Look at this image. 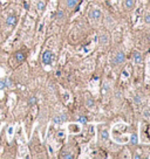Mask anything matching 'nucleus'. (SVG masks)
Instances as JSON below:
<instances>
[{"instance_id":"f257e3e1","label":"nucleus","mask_w":150,"mask_h":159,"mask_svg":"<svg viewBox=\"0 0 150 159\" xmlns=\"http://www.w3.org/2000/svg\"><path fill=\"white\" fill-rule=\"evenodd\" d=\"M27 59V52L25 48H20V49L15 51L11 56V65L12 67H19L20 65H22Z\"/></svg>"},{"instance_id":"f03ea898","label":"nucleus","mask_w":150,"mask_h":159,"mask_svg":"<svg viewBox=\"0 0 150 159\" xmlns=\"http://www.w3.org/2000/svg\"><path fill=\"white\" fill-rule=\"evenodd\" d=\"M124 61H126V54L123 51H117L114 56H111V65L112 66H119L122 65Z\"/></svg>"},{"instance_id":"7ed1b4c3","label":"nucleus","mask_w":150,"mask_h":159,"mask_svg":"<svg viewBox=\"0 0 150 159\" xmlns=\"http://www.w3.org/2000/svg\"><path fill=\"white\" fill-rule=\"evenodd\" d=\"M53 60H54V54L52 51H45L41 55V61H42V63L45 66H49V65H52L53 63Z\"/></svg>"},{"instance_id":"20e7f679","label":"nucleus","mask_w":150,"mask_h":159,"mask_svg":"<svg viewBox=\"0 0 150 159\" xmlns=\"http://www.w3.org/2000/svg\"><path fill=\"white\" fill-rule=\"evenodd\" d=\"M101 17H102V12H101V9L100 8H92L90 11H89V18L92 19V20H100L101 19Z\"/></svg>"},{"instance_id":"39448f33","label":"nucleus","mask_w":150,"mask_h":159,"mask_svg":"<svg viewBox=\"0 0 150 159\" xmlns=\"http://www.w3.org/2000/svg\"><path fill=\"white\" fill-rule=\"evenodd\" d=\"M65 122H67V115H65V114L55 115L53 117V123L55 125H61L62 123H65Z\"/></svg>"},{"instance_id":"423d86ee","label":"nucleus","mask_w":150,"mask_h":159,"mask_svg":"<svg viewBox=\"0 0 150 159\" xmlns=\"http://www.w3.org/2000/svg\"><path fill=\"white\" fill-rule=\"evenodd\" d=\"M109 137H110V132H109V130L108 129H101L100 130V132H98V139H100V142H107L108 139H109Z\"/></svg>"},{"instance_id":"0eeeda50","label":"nucleus","mask_w":150,"mask_h":159,"mask_svg":"<svg viewBox=\"0 0 150 159\" xmlns=\"http://www.w3.org/2000/svg\"><path fill=\"white\" fill-rule=\"evenodd\" d=\"M6 25L8 27H14L17 25V22H18V17L15 14H9L7 18H6Z\"/></svg>"},{"instance_id":"6e6552de","label":"nucleus","mask_w":150,"mask_h":159,"mask_svg":"<svg viewBox=\"0 0 150 159\" xmlns=\"http://www.w3.org/2000/svg\"><path fill=\"white\" fill-rule=\"evenodd\" d=\"M97 41H98V43L101 46H106L108 43V41H109V35L106 32L100 33L98 36H97Z\"/></svg>"},{"instance_id":"1a4fd4ad","label":"nucleus","mask_w":150,"mask_h":159,"mask_svg":"<svg viewBox=\"0 0 150 159\" xmlns=\"http://www.w3.org/2000/svg\"><path fill=\"white\" fill-rule=\"evenodd\" d=\"M123 6L127 11H134L136 7V0H123Z\"/></svg>"},{"instance_id":"9d476101","label":"nucleus","mask_w":150,"mask_h":159,"mask_svg":"<svg viewBox=\"0 0 150 159\" xmlns=\"http://www.w3.org/2000/svg\"><path fill=\"white\" fill-rule=\"evenodd\" d=\"M84 103H86V106L88 109H94L95 108V101L92 96L89 95H86V98H84Z\"/></svg>"},{"instance_id":"9b49d317","label":"nucleus","mask_w":150,"mask_h":159,"mask_svg":"<svg viewBox=\"0 0 150 159\" xmlns=\"http://www.w3.org/2000/svg\"><path fill=\"white\" fill-rule=\"evenodd\" d=\"M68 130H69L70 133L76 134V133H79V132L81 131V126L78 125V124H69V125H68Z\"/></svg>"},{"instance_id":"f8f14e48","label":"nucleus","mask_w":150,"mask_h":159,"mask_svg":"<svg viewBox=\"0 0 150 159\" xmlns=\"http://www.w3.org/2000/svg\"><path fill=\"white\" fill-rule=\"evenodd\" d=\"M133 57H134V62H135L136 65H140V63L142 62V54H141L140 52L135 51L134 54H133Z\"/></svg>"},{"instance_id":"ddd939ff","label":"nucleus","mask_w":150,"mask_h":159,"mask_svg":"<svg viewBox=\"0 0 150 159\" xmlns=\"http://www.w3.org/2000/svg\"><path fill=\"white\" fill-rule=\"evenodd\" d=\"M79 0H66V7L69 9H73L78 6Z\"/></svg>"},{"instance_id":"4468645a","label":"nucleus","mask_w":150,"mask_h":159,"mask_svg":"<svg viewBox=\"0 0 150 159\" xmlns=\"http://www.w3.org/2000/svg\"><path fill=\"white\" fill-rule=\"evenodd\" d=\"M128 143H130L131 145H136V144H139V137H137V134L136 133H131L130 136H129V140Z\"/></svg>"},{"instance_id":"2eb2a0df","label":"nucleus","mask_w":150,"mask_h":159,"mask_svg":"<svg viewBox=\"0 0 150 159\" xmlns=\"http://www.w3.org/2000/svg\"><path fill=\"white\" fill-rule=\"evenodd\" d=\"M56 20L58 21H62L65 18H66V13H65V11H62V9H59L58 12H56Z\"/></svg>"},{"instance_id":"dca6fc26","label":"nucleus","mask_w":150,"mask_h":159,"mask_svg":"<svg viewBox=\"0 0 150 159\" xmlns=\"http://www.w3.org/2000/svg\"><path fill=\"white\" fill-rule=\"evenodd\" d=\"M109 91H110V83H109V82H104L103 85H102L101 92H102V95H107Z\"/></svg>"},{"instance_id":"f3484780","label":"nucleus","mask_w":150,"mask_h":159,"mask_svg":"<svg viewBox=\"0 0 150 159\" xmlns=\"http://www.w3.org/2000/svg\"><path fill=\"white\" fill-rule=\"evenodd\" d=\"M45 7H46V4H45L44 0H38V1H36V8H38V11H44Z\"/></svg>"},{"instance_id":"a211bd4d","label":"nucleus","mask_w":150,"mask_h":159,"mask_svg":"<svg viewBox=\"0 0 150 159\" xmlns=\"http://www.w3.org/2000/svg\"><path fill=\"white\" fill-rule=\"evenodd\" d=\"M27 104H28V106H33V105H35V104H36V97H35V96H31V97H28Z\"/></svg>"},{"instance_id":"6ab92c4d","label":"nucleus","mask_w":150,"mask_h":159,"mask_svg":"<svg viewBox=\"0 0 150 159\" xmlns=\"http://www.w3.org/2000/svg\"><path fill=\"white\" fill-rule=\"evenodd\" d=\"M61 157L65 158V159H73L74 158V156L69 151H64V152H62V154H61Z\"/></svg>"},{"instance_id":"aec40b11","label":"nucleus","mask_w":150,"mask_h":159,"mask_svg":"<svg viewBox=\"0 0 150 159\" xmlns=\"http://www.w3.org/2000/svg\"><path fill=\"white\" fill-rule=\"evenodd\" d=\"M4 82H5L6 88H12V85H13V82H12V81H11V79H8V77H5Z\"/></svg>"},{"instance_id":"412c9836","label":"nucleus","mask_w":150,"mask_h":159,"mask_svg":"<svg viewBox=\"0 0 150 159\" xmlns=\"http://www.w3.org/2000/svg\"><path fill=\"white\" fill-rule=\"evenodd\" d=\"M79 122H80L81 124H83V125H84V124L88 123V119H87V117H86V116H82V115H81V116H79Z\"/></svg>"},{"instance_id":"4be33fe9","label":"nucleus","mask_w":150,"mask_h":159,"mask_svg":"<svg viewBox=\"0 0 150 159\" xmlns=\"http://www.w3.org/2000/svg\"><path fill=\"white\" fill-rule=\"evenodd\" d=\"M144 22L147 25H150V13H145L144 15Z\"/></svg>"},{"instance_id":"5701e85b","label":"nucleus","mask_w":150,"mask_h":159,"mask_svg":"<svg viewBox=\"0 0 150 159\" xmlns=\"http://www.w3.org/2000/svg\"><path fill=\"white\" fill-rule=\"evenodd\" d=\"M134 101H135L136 103H141V102H142V97H141L140 95H136V96L134 97Z\"/></svg>"},{"instance_id":"b1692460","label":"nucleus","mask_w":150,"mask_h":159,"mask_svg":"<svg viewBox=\"0 0 150 159\" xmlns=\"http://www.w3.org/2000/svg\"><path fill=\"white\" fill-rule=\"evenodd\" d=\"M5 89H6V85H5L4 80H0V91H1V90H5Z\"/></svg>"},{"instance_id":"393cba45","label":"nucleus","mask_w":150,"mask_h":159,"mask_svg":"<svg viewBox=\"0 0 150 159\" xmlns=\"http://www.w3.org/2000/svg\"><path fill=\"white\" fill-rule=\"evenodd\" d=\"M133 157H134V158H135V159H141V158H142V153H141V154H140V153H139V152H136V153H135V154H134V156H133Z\"/></svg>"},{"instance_id":"a878e982","label":"nucleus","mask_w":150,"mask_h":159,"mask_svg":"<svg viewBox=\"0 0 150 159\" xmlns=\"http://www.w3.org/2000/svg\"><path fill=\"white\" fill-rule=\"evenodd\" d=\"M58 137H59V138H64V137H65V132H64V131H59V132H58Z\"/></svg>"},{"instance_id":"bb28decb","label":"nucleus","mask_w":150,"mask_h":159,"mask_svg":"<svg viewBox=\"0 0 150 159\" xmlns=\"http://www.w3.org/2000/svg\"><path fill=\"white\" fill-rule=\"evenodd\" d=\"M64 100H65L66 102L69 100V94H68V92H65V94H64Z\"/></svg>"},{"instance_id":"cd10ccee","label":"nucleus","mask_w":150,"mask_h":159,"mask_svg":"<svg viewBox=\"0 0 150 159\" xmlns=\"http://www.w3.org/2000/svg\"><path fill=\"white\" fill-rule=\"evenodd\" d=\"M144 117H147V118L150 117V110H149V109H147L145 111H144Z\"/></svg>"},{"instance_id":"c85d7f7f","label":"nucleus","mask_w":150,"mask_h":159,"mask_svg":"<svg viewBox=\"0 0 150 159\" xmlns=\"http://www.w3.org/2000/svg\"><path fill=\"white\" fill-rule=\"evenodd\" d=\"M7 132H8V134H12V133H13V126L11 125V126L8 128V131H7Z\"/></svg>"},{"instance_id":"c756f323","label":"nucleus","mask_w":150,"mask_h":159,"mask_svg":"<svg viewBox=\"0 0 150 159\" xmlns=\"http://www.w3.org/2000/svg\"><path fill=\"white\" fill-rule=\"evenodd\" d=\"M94 131H95V126H94V125H90V126H89V132L93 133Z\"/></svg>"},{"instance_id":"7c9ffc66","label":"nucleus","mask_w":150,"mask_h":159,"mask_svg":"<svg viewBox=\"0 0 150 159\" xmlns=\"http://www.w3.org/2000/svg\"><path fill=\"white\" fill-rule=\"evenodd\" d=\"M123 76L124 77H128V73L127 71H123Z\"/></svg>"}]
</instances>
